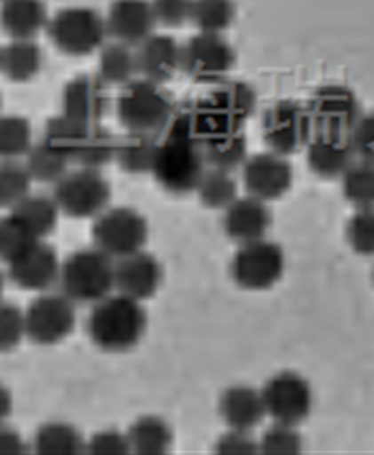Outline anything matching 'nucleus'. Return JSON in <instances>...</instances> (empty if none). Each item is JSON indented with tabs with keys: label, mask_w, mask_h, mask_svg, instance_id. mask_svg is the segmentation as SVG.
<instances>
[{
	"label": "nucleus",
	"mask_w": 374,
	"mask_h": 455,
	"mask_svg": "<svg viewBox=\"0 0 374 455\" xmlns=\"http://www.w3.org/2000/svg\"><path fill=\"white\" fill-rule=\"evenodd\" d=\"M68 162H71V157H67L62 151L54 149L46 141L34 143L25 154V166H28L31 179L37 182H52V185H56L68 172Z\"/></svg>",
	"instance_id": "34"
},
{
	"label": "nucleus",
	"mask_w": 374,
	"mask_h": 455,
	"mask_svg": "<svg viewBox=\"0 0 374 455\" xmlns=\"http://www.w3.org/2000/svg\"><path fill=\"white\" fill-rule=\"evenodd\" d=\"M11 412H12V395L11 391L0 383V425L9 420Z\"/></svg>",
	"instance_id": "49"
},
{
	"label": "nucleus",
	"mask_w": 374,
	"mask_h": 455,
	"mask_svg": "<svg viewBox=\"0 0 374 455\" xmlns=\"http://www.w3.org/2000/svg\"><path fill=\"white\" fill-rule=\"evenodd\" d=\"M347 243L358 255H374V207H360L346 230Z\"/></svg>",
	"instance_id": "42"
},
{
	"label": "nucleus",
	"mask_w": 374,
	"mask_h": 455,
	"mask_svg": "<svg viewBox=\"0 0 374 455\" xmlns=\"http://www.w3.org/2000/svg\"><path fill=\"white\" fill-rule=\"evenodd\" d=\"M90 126L92 124L79 123V120L71 118L68 114L60 112L59 116L50 118L46 123L42 141H46L48 145H52L54 149L62 151V154H65L67 157L75 160V156H77V151L81 148V143H84V139L87 135V131H90Z\"/></svg>",
	"instance_id": "35"
},
{
	"label": "nucleus",
	"mask_w": 374,
	"mask_h": 455,
	"mask_svg": "<svg viewBox=\"0 0 374 455\" xmlns=\"http://www.w3.org/2000/svg\"><path fill=\"white\" fill-rule=\"evenodd\" d=\"M135 46H129L124 42H110L104 44L99 50V62H98V75L106 85H120L137 79L139 75V56Z\"/></svg>",
	"instance_id": "26"
},
{
	"label": "nucleus",
	"mask_w": 374,
	"mask_h": 455,
	"mask_svg": "<svg viewBox=\"0 0 374 455\" xmlns=\"http://www.w3.org/2000/svg\"><path fill=\"white\" fill-rule=\"evenodd\" d=\"M207 160L203 151V139L196 131L190 106H176L170 123L163 126V135L157 139V154L151 174L172 195L195 193Z\"/></svg>",
	"instance_id": "1"
},
{
	"label": "nucleus",
	"mask_w": 374,
	"mask_h": 455,
	"mask_svg": "<svg viewBox=\"0 0 374 455\" xmlns=\"http://www.w3.org/2000/svg\"><path fill=\"white\" fill-rule=\"evenodd\" d=\"M131 451L143 455H162L172 447V428L160 416H141L132 422L129 431Z\"/></svg>",
	"instance_id": "28"
},
{
	"label": "nucleus",
	"mask_w": 374,
	"mask_h": 455,
	"mask_svg": "<svg viewBox=\"0 0 374 455\" xmlns=\"http://www.w3.org/2000/svg\"><path fill=\"white\" fill-rule=\"evenodd\" d=\"M259 451V441L251 437L249 431H236V428H230L224 437H219L218 443H215V453L224 455H249Z\"/></svg>",
	"instance_id": "47"
},
{
	"label": "nucleus",
	"mask_w": 374,
	"mask_h": 455,
	"mask_svg": "<svg viewBox=\"0 0 374 455\" xmlns=\"http://www.w3.org/2000/svg\"><path fill=\"white\" fill-rule=\"evenodd\" d=\"M347 135H350L356 157L364 162H374V114H362Z\"/></svg>",
	"instance_id": "45"
},
{
	"label": "nucleus",
	"mask_w": 374,
	"mask_h": 455,
	"mask_svg": "<svg viewBox=\"0 0 374 455\" xmlns=\"http://www.w3.org/2000/svg\"><path fill=\"white\" fill-rule=\"evenodd\" d=\"M145 330H147V313L143 305L120 292L95 302L87 319L90 339L104 352L131 350L141 341Z\"/></svg>",
	"instance_id": "3"
},
{
	"label": "nucleus",
	"mask_w": 374,
	"mask_h": 455,
	"mask_svg": "<svg viewBox=\"0 0 374 455\" xmlns=\"http://www.w3.org/2000/svg\"><path fill=\"white\" fill-rule=\"evenodd\" d=\"M219 414L226 420L227 428L251 433L267 416V408H265L261 391L246 387V385H236L221 395Z\"/></svg>",
	"instance_id": "23"
},
{
	"label": "nucleus",
	"mask_w": 374,
	"mask_h": 455,
	"mask_svg": "<svg viewBox=\"0 0 374 455\" xmlns=\"http://www.w3.org/2000/svg\"><path fill=\"white\" fill-rule=\"evenodd\" d=\"M259 451L274 453V455H296L302 451V437L298 433L296 425L274 420L267 431L263 433L259 441Z\"/></svg>",
	"instance_id": "41"
},
{
	"label": "nucleus",
	"mask_w": 374,
	"mask_h": 455,
	"mask_svg": "<svg viewBox=\"0 0 374 455\" xmlns=\"http://www.w3.org/2000/svg\"><path fill=\"white\" fill-rule=\"evenodd\" d=\"M243 180L249 195L267 201L283 197L294 182V168L288 162V156L275 154V151H263V154L249 156L243 166Z\"/></svg>",
	"instance_id": "14"
},
{
	"label": "nucleus",
	"mask_w": 374,
	"mask_h": 455,
	"mask_svg": "<svg viewBox=\"0 0 374 455\" xmlns=\"http://www.w3.org/2000/svg\"><path fill=\"white\" fill-rule=\"evenodd\" d=\"M155 21L163 28H182L193 17V0H151Z\"/></svg>",
	"instance_id": "44"
},
{
	"label": "nucleus",
	"mask_w": 374,
	"mask_h": 455,
	"mask_svg": "<svg viewBox=\"0 0 374 455\" xmlns=\"http://www.w3.org/2000/svg\"><path fill=\"white\" fill-rule=\"evenodd\" d=\"M203 151H205L209 168L227 170V172L243 168L244 162L249 160V143H246L243 131L207 139L203 143Z\"/></svg>",
	"instance_id": "30"
},
{
	"label": "nucleus",
	"mask_w": 374,
	"mask_h": 455,
	"mask_svg": "<svg viewBox=\"0 0 374 455\" xmlns=\"http://www.w3.org/2000/svg\"><path fill=\"white\" fill-rule=\"evenodd\" d=\"M195 193L209 210H226L238 199V185L232 172L219 168H207L203 172Z\"/></svg>",
	"instance_id": "33"
},
{
	"label": "nucleus",
	"mask_w": 374,
	"mask_h": 455,
	"mask_svg": "<svg viewBox=\"0 0 374 455\" xmlns=\"http://www.w3.org/2000/svg\"><path fill=\"white\" fill-rule=\"evenodd\" d=\"M139 75L155 84L172 81L185 65V48L174 37L154 34L137 50Z\"/></svg>",
	"instance_id": "21"
},
{
	"label": "nucleus",
	"mask_w": 374,
	"mask_h": 455,
	"mask_svg": "<svg viewBox=\"0 0 374 455\" xmlns=\"http://www.w3.org/2000/svg\"><path fill=\"white\" fill-rule=\"evenodd\" d=\"M48 36L62 54L90 56L106 44L107 25L98 11L68 6L50 19Z\"/></svg>",
	"instance_id": "6"
},
{
	"label": "nucleus",
	"mask_w": 374,
	"mask_h": 455,
	"mask_svg": "<svg viewBox=\"0 0 374 455\" xmlns=\"http://www.w3.org/2000/svg\"><path fill=\"white\" fill-rule=\"evenodd\" d=\"M285 255L280 244L267 238L240 244L230 263L232 280L244 290H269L282 280Z\"/></svg>",
	"instance_id": "9"
},
{
	"label": "nucleus",
	"mask_w": 374,
	"mask_h": 455,
	"mask_svg": "<svg viewBox=\"0 0 374 455\" xmlns=\"http://www.w3.org/2000/svg\"><path fill=\"white\" fill-rule=\"evenodd\" d=\"M31 174L25 162L0 160V210H12L31 191Z\"/></svg>",
	"instance_id": "37"
},
{
	"label": "nucleus",
	"mask_w": 374,
	"mask_h": 455,
	"mask_svg": "<svg viewBox=\"0 0 374 455\" xmlns=\"http://www.w3.org/2000/svg\"><path fill=\"white\" fill-rule=\"evenodd\" d=\"M110 96L107 85L99 75H81L65 85L62 92V112L85 124H99L106 116Z\"/></svg>",
	"instance_id": "19"
},
{
	"label": "nucleus",
	"mask_w": 374,
	"mask_h": 455,
	"mask_svg": "<svg viewBox=\"0 0 374 455\" xmlns=\"http://www.w3.org/2000/svg\"><path fill=\"white\" fill-rule=\"evenodd\" d=\"M48 23L44 0H3L0 4V25L11 40H36Z\"/></svg>",
	"instance_id": "24"
},
{
	"label": "nucleus",
	"mask_w": 374,
	"mask_h": 455,
	"mask_svg": "<svg viewBox=\"0 0 374 455\" xmlns=\"http://www.w3.org/2000/svg\"><path fill=\"white\" fill-rule=\"evenodd\" d=\"M174 110V100L163 90V85L145 77L126 84L116 100L118 120L126 131H163Z\"/></svg>",
	"instance_id": "5"
},
{
	"label": "nucleus",
	"mask_w": 374,
	"mask_h": 455,
	"mask_svg": "<svg viewBox=\"0 0 374 455\" xmlns=\"http://www.w3.org/2000/svg\"><path fill=\"white\" fill-rule=\"evenodd\" d=\"M107 36L129 46H141L154 36L155 15L149 0H114L106 17Z\"/></svg>",
	"instance_id": "18"
},
{
	"label": "nucleus",
	"mask_w": 374,
	"mask_h": 455,
	"mask_svg": "<svg viewBox=\"0 0 374 455\" xmlns=\"http://www.w3.org/2000/svg\"><path fill=\"white\" fill-rule=\"evenodd\" d=\"M90 453H101V455H120V453H131V443L129 435L114 431V428H107V431L95 433L93 437L87 443V450Z\"/></svg>",
	"instance_id": "46"
},
{
	"label": "nucleus",
	"mask_w": 374,
	"mask_h": 455,
	"mask_svg": "<svg viewBox=\"0 0 374 455\" xmlns=\"http://www.w3.org/2000/svg\"><path fill=\"white\" fill-rule=\"evenodd\" d=\"M11 213H15L36 238L44 240L48 234L54 232L56 224H59L60 207L54 197L29 193L21 204L12 207Z\"/></svg>",
	"instance_id": "29"
},
{
	"label": "nucleus",
	"mask_w": 374,
	"mask_h": 455,
	"mask_svg": "<svg viewBox=\"0 0 374 455\" xmlns=\"http://www.w3.org/2000/svg\"><path fill=\"white\" fill-rule=\"evenodd\" d=\"M236 65L234 48L219 34H196L185 46V65L196 84H218Z\"/></svg>",
	"instance_id": "13"
},
{
	"label": "nucleus",
	"mask_w": 374,
	"mask_h": 455,
	"mask_svg": "<svg viewBox=\"0 0 374 455\" xmlns=\"http://www.w3.org/2000/svg\"><path fill=\"white\" fill-rule=\"evenodd\" d=\"M163 269L149 252L139 251L116 261V290L139 302L147 300L162 286Z\"/></svg>",
	"instance_id": "20"
},
{
	"label": "nucleus",
	"mask_w": 374,
	"mask_h": 455,
	"mask_svg": "<svg viewBox=\"0 0 374 455\" xmlns=\"http://www.w3.org/2000/svg\"><path fill=\"white\" fill-rule=\"evenodd\" d=\"M0 106H3V100H0Z\"/></svg>",
	"instance_id": "51"
},
{
	"label": "nucleus",
	"mask_w": 374,
	"mask_h": 455,
	"mask_svg": "<svg viewBox=\"0 0 374 455\" xmlns=\"http://www.w3.org/2000/svg\"><path fill=\"white\" fill-rule=\"evenodd\" d=\"M42 48L34 40H11L0 48V73L12 84H25L40 73Z\"/></svg>",
	"instance_id": "25"
},
{
	"label": "nucleus",
	"mask_w": 374,
	"mask_h": 455,
	"mask_svg": "<svg viewBox=\"0 0 374 455\" xmlns=\"http://www.w3.org/2000/svg\"><path fill=\"white\" fill-rule=\"evenodd\" d=\"M59 283L75 305H95L116 288V261L99 249L75 251L62 261Z\"/></svg>",
	"instance_id": "4"
},
{
	"label": "nucleus",
	"mask_w": 374,
	"mask_h": 455,
	"mask_svg": "<svg viewBox=\"0 0 374 455\" xmlns=\"http://www.w3.org/2000/svg\"><path fill=\"white\" fill-rule=\"evenodd\" d=\"M261 394L267 416L274 420L298 427L313 412V389L306 379L298 372H277L265 383Z\"/></svg>",
	"instance_id": "12"
},
{
	"label": "nucleus",
	"mask_w": 374,
	"mask_h": 455,
	"mask_svg": "<svg viewBox=\"0 0 374 455\" xmlns=\"http://www.w3.org/2000/svg\"><path fill=\"white\" fill-rule=\"evenodd\" d=\"M236 17V6L232 0H193L190 23L201 34H224Z\"/></svg>",
	"instance_id": "38"
},
{
	"label": "nucleus",
	"mask_w": 374,
	"mask_h": 455,
	"mask_svg": "<svg viewBox=\"0 0 374 455\" xmlns=\"http://www.w3.org/2000/svg\"><path fill=\"white\" fill-rule=\"evenodd\" d=\"M224 230L236 243H252L267 236L271 228V213L265 201L252 197H238L230 207H226Z\"/></svg>",
	"instance_id": "22"
},
{
	"label": "nucleus",
	"mask_w": 374,
	"mask_h": 455,
	"mask_svg": "<svg viewBox=\"0 0 374 455\" xmlns=\"http://www.w3.org/2000/svg\"><path fill=\"white\" fill-rule=\"evenodd\" d=\"M313 118L306 106L294 100H282L271 106L263 116V139L267 148L275 154L291 156L313 137Z\"/></svg>",
	"instance_id": "10"
},
{
	"label": "nucleus",
	"mask_w": 374,
	"mask_h": 455,
	"mask_svg": "<svg viewBox=\"0 0 374 455\" xmlns=\"http://www.w3.org/2000/svg\"><path fill=\"white\" fill-rule=\"evenodd\" d=\"M149 228L141 213L129 207H112L101 212L93 224L95 249L106 252L114 261L143 251Z\"/></svg>",
	"instance_id": "8"
},
{
	"label": "nucleus",
	"mask_w": 374,
	"mask_h": 455,
	"mask_svg": "<svg viewBox=\"0 0 374 455\" xmlns=\"http://www.w3.org/2000/svg\"><path fill=\"white\" fill-rule=\"evenodd\" d=\"M157 154L155 132L126 131L124 137L118 139L116 162L129 174H145L154 170Z\"/></svg>",
	"instance_id": "27"
},
{
	"label": "nucleus",
	"mask_w": 374,
	"mask_h": 455,
	"mask_svg": "<svg viewBox=\"0 0 374 455\" xmlns=\"http://www.w3.org/2000/svg\"><path fill=\"white\" fill-rule=\"evenodd\" d=\"M60 267L62 263L52 246L37 240L21 257L9 263V277L19 288L44 292L60 280Z\"/></svg>",
	"instance_id": "16"
},
{
	"label": "nucleus",
	"mask_w": 374,
	"mask_h": 455,
	"mask_svg": "<svg viewBox=\"0 0 374 455\" xmlns=\"http://www.w3.org/2000/svg\"><path fill=\"white\" fill-rule=\"evenodd\" d=\"M308 168L321 179H338L356 160L347 132L316 131L306 143Z\"/></svg>",
	"instance_id": "17"
},
{
	"label": "nucleus",
	"mask_w": 374,
	"mask_h": 455,
	"mask_svg": "<svg viewBox=\"0 0 374 455\" xmlns=\"http://www.w3.org/2000/svg\"><path fill=\"white\" fill-rule=\"evenodd\" d=\"M196 131L203 139L240 132L257 106V93L244 81L221 79L205 96L190 102Z\"/></svg>",
	"instance_id": "2"
},
{
	"label": "nucleus",
	"mask_w": 374,
	"mask_h": 455,
	"mask_svg": "<svg viewBox=\"0 0 374 455\" xmlns=\"http://www.w3.org/2000/svg\"><path fill=\"white\" fill-rule=\"evenodd\" d=\"M28 450L25 441L21 439L15 428L6 427V422L0 425V455L3 453H23Z\"/></svg>",
	"instance_id": "48"
},
{
	"label": "nucleus",
	"mask_w": 374,
	"mask_h": 455,
	"mask_svg": "<svg viewBox=\"0 0 374 455\" xmlns=\"http://www.w3.org/2000/svg\"><path fill=\"white\" fill-rule=\"evenodd\" d=\"M28 338L25 313L11 302L0 300V352H11Z\"/></svg>",
	"instance_id": "43"
},
{
	"label": "nucleus",
	"mask_w": 374,
	"mask_h": 455,
	"mask_svg": "<svg viewBox=\"0 0 374 455\" xmlns=\"http://www.w3.org/2000/svg\"><path fill=\"white\" fill-rule=\"evenodd\" d=\"M77 323L75 302L65 294H42L25 311L28 338L40 346H54L67 339Z\"/></svg>",
	"instance_id": "11"
},
{
	"label": "nucleus",
	"mask_w": 374,
	"mask_h": 455,
	"mask_svg": "<svg viewBox=\"0 0 374 455\" xmlns=\"http://www.w3.org/2000/svg\"><path fill=\"white\" fill-rule=\"evenodd\" d=\"M37 240L40 238H36L15 213L0 218V261L12 263Z\"/></svg>",
	"instance_id": "40"
},
{
	"label": "nucleus",
	"mask_w": 374,
	"mask_h": 455,
	"mask_svg": "<svg viewBox=\"0 0 374 455\" xmlns=\"http://www.w3.org/2000/svg\"><path fill=\"white\" fill-rule=\"evenodd\" d=\"M34 450L46 455H71L87 450V443L73 425L67 422H48L37 428L34 437Z\"/></svg>",
	"instance_id": "31"
},
{
	"label": "nucleus",
	"mask_w": 374,
	"mask_h": 455,
	"mask_svg": "<svg viewBox=\"0 0 374 455\" xmlns=\"http://www.w3.org/2000/svg\"><path fill=\"white\" fill-rule=\"evenodd\" d=\"M29 120L17 114H0V160H19L34 145Z\"/></svg>",
	"instance_id": "36"
},
{
	"label": "nucleus",
	"mask_w": 374,
	"mask_h": 455,
	"mask_svg": "<svg viewBox=\"0 0 374 455\" xmlns=\"http://www.w3.org/2000/svg\"><path fill=\"white\" fill-rule=\"evenodd\" d=\"M3 292H4V275L0 274V300H3Z\"/></svg>",
	"instance_id": "50"
},
{
	"label": "nucleus",
	"mask_w": 374,
	"mask_h": 455,
	"mask_svg": "<svg viewBox=\"0 0 374 455\" xmlns=\"http://www.w3.org/2000/svg\"><path fill=\"white\" fill-rule=\"evenodd\" d=\"M116 149L118 137L112 131L104 129V126L92 124L84 143H81L77 156H75V162L84 168L101 170L116 160Z\"/></svg>",
	"instance_id": "32"
},
{
	"label": "nucleus",
	"mask_w": 374,
	"mask_h": 455,
	"mask_svg": "<svg viewBox=\"0 0 374 455\" xmlns=\"http://www.w3.org/2000/svg\"><path fill=\"white\" fill-rule=\"evenodd\" d=\"M316 131L350 132L356 120L362 116L360 102L352 90L344 85H322L306 104Z\"/></svg>",
	"instance_id": "15"
},
{
	"label": "nucleus",
	"mask_w": 374,
	"mask_h": 455,
	"mask_svg": "<svg viewBox=\"0 0 374 455\" xmlns=\"http://www.w3.org/2000/svg\"><path fill=\"white\" fill-rule=\"evenodd\" d=\"M110 185L101 170L84 168L68 170L54 185V199L60 212L71 218H98L110 204Z\"/></svg>",
	"instance_id": "7"
},
{
	"label": "nucleus",
	"mask_w": 374,
	"mask_h": 455,
	"mask_svg": "<svg viewBox=\"0 0 374 455\" xmlns=\"http://www.w3.org/2000/svg\"><path fill=\"white\" fill-rule=\"evenodd\" d=\"M344 197L352 205L374 207V162H354L341 176Z\"/></svg>",
	"instance_id": "39"
}]
</instances>
